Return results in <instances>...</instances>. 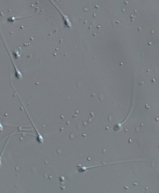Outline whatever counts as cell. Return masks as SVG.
<instances>
[{
	"mask_svg": "<svg viewBox=\"0 0 159 193\" xmlns=\"http://www.w3.org/2000/svg\"><path fill=\"white\" fill-rule=\"evenodd\" d=\"M11 136V135H10V136H9V138H8L7 140L6 143L5 144H4V147H3V150H2L1 152V154H0V167H1V164H2V156L3 155V153H4V150H5V149L6 148V147L7 144H8V142L9 141V140L10 139V136Z\"/></svg>",
	"mask_w": 159,
	"mask_h": 193,
	"instance_id": "6da1fadb",
	"label": "cell"
},
{
	"mask_svg": "<svg viewBox=\"0 0 159 193\" xmlns=\"http://www.w3.org/2000/svg\"><path fill=\"white\" fill-rule=\"evenodd\" d=\"M5 138H4V139H3V140H2L1 142H0V144L2 142H3V141L4 140V139H5Z\"/></svg>",
	"mask_w": 159,
	"mask_h": 193,
	"instance_id": "7a4b0ae2",
	"label": "cell"
}]
</instances>
